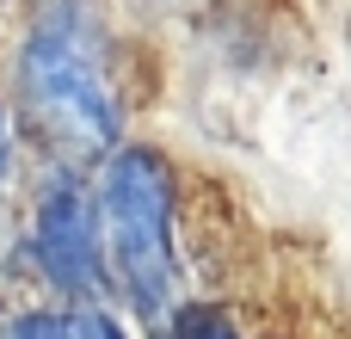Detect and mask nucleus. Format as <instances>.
Listing matches in <instances>:
<instances>
[{
	"mask_svg": "<svg viewBox=\"0 0 351 339\" xmlns=\"http://www.w3.org/2000/svg\"><path fill=\"white\" fill-rule=\"evenodd\" d=\"M31 253L37 272L74 296V303H105L111 296V266H105V222H99V185L86 191V179H74L68 167H56L37 191L31 210Z\"/></svg>",
	"mask_w": 351,
	"mask_h": 339,
	"instance_id": "7ed1b4c3",
	"label": "nucleus"
},
{
	"mask_svg": "<svg viewBox=\"0 0 351 339\" xmlns=\"http://www.w3.org/2000/svg\"><path fill=\"white\" fill-rule=\"evenodd\" d=\"M173 167L154 148H111L99 167V222H105V266L111 290L136 315H167L179 290V247H173Z\"/></svg>",
	"mask_w": 351,
	"mask_h": 339,
	"instance_id": "f03ea898",
	"label": "nucleus"
},
{
	"mask_svg": "<svg viewBox=\"0 0 351 339\" xmlns=\"http://www.w3.org/2000/svg\"><path fill=\"white\" fill-rule=\"evenodd\" d=\"M19 99L62 161H99L117 148L123 105L99 0H37L19 43Z\"/></svg>",
	"mask_w": 351,
	"mask_h": 339,
	"instance_id": "f257e3e1",
	"label": "nucleus"
},
{
	"mask_svg": "<svg viewBox=\"0 0 351 339\" xmlns=\"http://www.w3.org/2000/svg\"><path fill=\"white\" fill-rule=\"evenodd\" d=\"M0 339H123V327L111 315H99L93 303L80 309H31V315H12Z\"/></svg>",
	"mask_w": 351,
	"mask_h": 339,
	"instance_id": "20e7f679",
	"label": "nucleus"
},
{
	"mask_svg": "<svg viewBox=\"0 0 351 339\" xmlns=\"http://www.w3.org/2000/svg\"><path fill=\"white\" fill-rule=\"evenodd\" d=\"M12 185V124H6V105H0V198Z\"/></svg>",
	"mask_w": 351,
	"mask_h": 339,
	"instance_id": "423d86ee",
	"label": "nucleus"
},
{
	"mask_svg": "<svg viewBox=\"0 0 351 339\" xmlns=\"http://www.w3.org/2000/svg\"><path fill=\"white\" fill-rule=\"evenodd\" d=\"M167 339H241L222 309H179L167 321Z\"/></svg>",
	"mask_w": 351,
	"mask_h": 339,
	"instance_id": "39448f33",
	"label": "nucleus"
}]
</instances>
